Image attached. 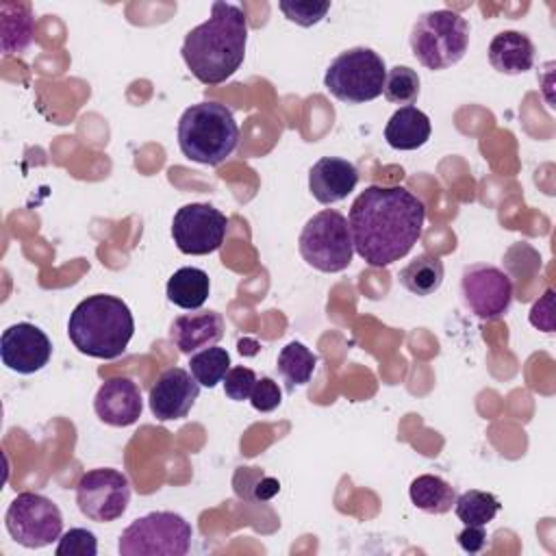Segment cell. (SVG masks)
Segmentation results:
<instances>
[{"mask_svg": "<svg viewBox=\"0 0 556 556\" xmlns=\"http://www.w3.org/2000/svg\"><path fill=\"white\" fill-rule=\"evenodd\" d=\"M248 17L241 7L213 2L211 17L185 35L180 54L189 72L204 85L228 80L245 59Z\"/></svg>", "mask_w": 556, "mask_h": 556, "instance_id": "7a4b0ae2", "label": "cell"}, {"mask_svg": "<svg viewBox=\"0 0 556 556\" xmlns=\"http://www.w3.org/2000/svg\"><path fill=\"white\" fill-rule=\"evenodd\" d=\"M358 185V169L354 163L339 156H321L308 172V191L319 204H334L345 200Z\"/></svg>", "mask_w": 556, "mask_h": 556, "instance_id": "2e32d148", "label": "cell"}, {"mask_svg": "<svg viewBox=\"0 0 556 556\" xmlns=\"http://www.w3.org/2000/svg\"><path fill=\"white\" fill-rule=\"evenodd\" d=\"M76 504L78 510L91 521H115L130 504V482L117 469H91L83 473L76 484Z\"/></svg>", "mask_w": 556, "mask_h": 556, "instance_id": "30bf717a", "label": "cell"}, {"mask_svg": "<svg viewBox=\"0 0 556 556\" xmlns=\"http://www.w3.org/2000/svg\"><path fill=\"white\" fill-rule=\"evenodd\" d=\"M228 217L206 202L180 206L172 219V239L182 254L204 256L222 248Z\"/></svg>", "mask_w": 556, "mask_h": 556, "instance_id": "8fae6325", "label": "cell"}, {"mask_svg": "<svg viewBox=\"0 0 556 556\" xmlns=\"http://www.w3.org/2000/svg\"><path fill=\"white\" fill-rule=\"evenodd\" d=\"M280 402H282V391H280L278 382H274L271 378L256 380V384L250 393V404H252L254 410L271 413L280 406Z\"/></svg>", "mask_w": 556, "mask_h": 556, "instance_id": "4dcf8cb0", "label": "cell"}, {"mask_svg": "<svg viewBox=\"0 0 556 556\" xmlns=\"http://www.w3.org/2000/svg\"><path fill=\"white\" fill-rule=\"evenodd\" d=\"M228 369H230V354L226 352V348L211 345L195 352L189 358L191 376L198 380L200 387H206V389H213L217 382H222Z\"/></svg>", "mask_w": 556, "mask_h": 556, "instance_id": "484cf974", "label": "cell"}, {"mask_svg": "<svg viewBox=\"0 0 556 556\" xmlns=\"http://www.w3.org/2000/svg\"><path fill=\"white\" fill-rule=\"evenodd\" d=\"M469 48L467 20L450 9L421 13L410 28V50L415 59L432 72L456 65Z\"/></svg>", "mask_w": 556, "mask_h": 556, "instance_id": "5b68a950", "label": "cell"}, {"mask_svg": "<svg viewBox=\"0 0 556 556\" xmlns=\"http://www.w3.org/2000/svg\"><path fill=\"white\" fill-rule=\"evenodd\" d=\"M456 541H458V545H460L467 554H478V552H482L484 545H486L484 526H465V530L458 532Z\"/></svg>", "mask_w": 556, "mask_h": 556, "instance_id": "1f68e13d", "label": "cell"}, {"mask_svg": "<svg viewBox=\"0 0 556 556\" xmlns=\"http://www.w3.org/2000/svg\"><path fill=\"white\" fill-rule=\"evenodd\" d=\"M135 332L128 304L115 295L96 293L74 306L67 319V337L80 354L117 358L126 352Z\"/></svg>", "mask_w": 556, "mask_h": 556, "instance_id": "3957f363", "label": "cell"}, {"mask_svg": "<svg viewBox=\"0 0 556 556\" xmlns=\"http://www.w3.org/2000/svg\"><path fill=\"white\" fill-rule=\"evenodd\" d=\"M256 374L250 369V367H230L224 376V393L228 400L232 402H243V400H250V393L256 384Z\"/></svg>", "mask_w": 556, "mask_h": 556, "instance_id": "f546056e", "label": "cell"}, {"mask_svg": "<svg viewBox=\"0 0 556 556\" xmlns=\"http://www.w3.org/2000/svg\"><path fill=\"white\" fill-rule=\"evenodd\" d=\"M426 206L406 187H365L352 202L348 226L354 252L371 267L406 256L424 235Z\"/></svg>", "mask_w": 556, "mask_h": 556, "instance_id": "6da1fadb", "label": "cell"}, {"mask_svg": "<svg viewBox=\"0 0 556 556\" xmlns=\"http://www.w3.org/2000/svg\"><path fill=\"white\" fill-rule=\"evenodd\" d=\"M460 295L476 317L497 319L513 302V280L495 265L473 263L463 269Z\"/></svg>", "mask_w": 556, "mask_h": 556, "instance_id": "7c38bea8", "label": "cell"}, {"mask_svg": "<svg viewBox=\"0 0 556 556\" xmlns=\"http://www.w3.org/2000/svg\"><path fill=\"white\" fill-rule=\"evenodd\" d=\"M443 276V261L430 252H424L400 269V285L415 295H432L439 291Z\"/></svg>", "mask_w": 556, "mask_h": 556, "instance_id": "603a6c76", "label": "cell"}, {"mask_svg": "<svg viewBox=\"0 0 556 556\" xmlns=\"http://www.w3.org/2000/svg\"><path fill=\"white\" fill-rule=\"evenodd\" d=\"M4 526L15 543L28 549H39L61 539L63 515L50 497L24 491L9 504Z\"/></svg>", "mask_w": 556, "mask_h": 556, "instance_id": "9c48e42d", "label": "cell"}, {"mask_svg": "<svg viewBox=\"0 0 556 556\" xmlns=\"http://www.w3.org/2000/svg\"><path fill=\"white\" fill-rule=\"evenodd\" d=\"M191 523L169 510H154L135 519L117 541L122 556H185L191 547Z\"/></svg>", "mask_w": 556, "mask_h": 556, "instance_id": "52a82bcc", "label": "cell"}, {"mask_svg": "<svg viewBox=\"0 0 556 556\" xmlns=\"http://www.w3.org/2000/svg\"><path fill=\"white\" fill-rule=\"evenodd\" d=\"M408 495H410V502L415 504V508H419L428 515L450 513L454 506V500H456L454 486L432 473L417 476L408 486Z\"/></svg>", "mask_w": 556, "mask_h": 556, "instance_id": "7402d4cb", "label": "cell"}, {"mask_svg": "<svg viewBox=\"0 0 556 556\" xmlns=\"http://www.w3.org/2000/svg\"><path fill=\"white\" fill-rule=\"evenodd\" d=\"M384 78L387 67L382 56L371 48L356 46L330 61L324 74V87L345 104H363L382 93Z\"/></svg>", "mask_w": 556, "mask_h": 556, "instance_id": "8992f818", "label": "cell"}, {"mask_svg": "<svg viewBox=\"0 0 556 556\" xmlns=\"http://www.w3.org/2000/svg\"><path fill=\"white\" fill-rule=\"evenodd\" d=\"M250 489H254V495H252V500H261V502H265V500H271L278 491H280V482L278 480H274V478H269V476H258V480L256 482H252V486Z\"/></svg>", "mask_w": 556, "mask_h": 556, "instance_id": "d6a6232c", "label": "cell"}, {"mask_svg": "<svg viewBox=\"0 0 556 556\" xmlns=\"http://www.w3.org/2000/svg\"><path fill=\"white\" fill-rule=\"evenodd\" d=\"M298 248L302 258L317 271H343L354 256L348 217L334 208L315 213L302 228Z\"/></svg>", "mask_w": 556, "mask_h": 556, "instance_id": "ba28073f", "label": "cell"}, {"mask_svg": "<svg viewBox=\"0 0 556 556\" xmlns=\"http://www.w3.org/2000/svg\"><path fill=\"white\" fill-rule=\"evenodd\" d=\"M52 343L48 334L28 321L9 326L0 337V358L4 367L17 374H35L48 365Z\"/></svg>", "mask_w": 556, "mask_h": 556, "instance_id": "4fadbf2b", "label": "cell"}, {"mask_svg": "<svg viewBox=\"0 0 556 556\" xmlns=\"http://www.w3.org/2000/svg\"><path fill=\"white\" fill-rule=\"evenodd\" d=\"M222 337H224V319L215 311L185 313V315H178L169 326V339L182 354L211 348Z\"/></svg>", "mask_w": 556, "mask_h": 556, "instance_id": "e0dca14e", "label": "cell"}, {"mask_svg": "<svg viewBox=\"0 0 556 556\" xmlns=\"http://www.w3.org/2000/svg\"><path fill=\"white\" fill-rule=\"evenodd\" d=\"M208 291H211L208 274L200 267L176 269L165 287L167 300L187 311H198L206 302Z\"/></svg>", "mask_w": 556, "mask_h": 556, "instance_id": "44dd1931", "label": "cell"}, {"mask_svg": "<svg viewBox=\"0 0 556 556\" xmlns=\"http://www.w3.org/2000/svg\"><path fill=\"white\" fill-rule=\"evenodd\" d=\"M317 365V356L300 341H291L287 343L276 361L278 374L282 376V380L287 382V389L293 391L295 387L306 384L313 378Z\"/></svg>", "mask_w": 556, "mask_h": 556, "instance_id": "cb8c5ba5", "label": "cell"}, {"mask_svg": "<svg viewBox=\"0 0 556 556\" xmlns=\"http://www.w3.org/2000/svg\"><path fill=\"white\" fill-rule=\"evenodd\" d=\"M200 395V384L191 371L182 367H169L159 374L150 387V410L159 421H174L189 415Z\"/></svg>", "mask_w": 556, "mask_h": 556, "instance_id": "5bb4252c", "label": "cell"}, {"mask_svg": "<svg viewBox=\"0 0 556 556\" xmlns=\"http://www.w3.org/2000/svg\"><path fill=\"white\" fill-rule=\"evenodd\" d=\"M93 410L100 417V421L109 426H132L143 410V400L137 382L124 376L109 378L106 382H102L93 397Z\"/></svg>", "mask_w": 556, "mask_h": 556, "instance_id": "9a60e30c", "label": "cell"}, {"mask_svg": "<svg viewBox=\"0 0 556 556\" xmlns=\"http://www.w3.org/2000/svg\"><path fill=\"white\" fill-rule=\"evenodd\" d=\"M35 20L30 4L2 2L0 4V48L4 54H20L33 41Z\"/></svg>", "mask_w": 556, "mask_h": 556, "instance_id": "ffe728a7", "label": "cell"}, {"mask_svg": "<svg viewBox=\"0 0 556 556\" xmlns=\"http://www.w3.org/2000/svg\"><path fill=\"white\" fill-rule=\"evenodd\" d=\"M502 504L493 493L469 489L454 500V513L465 526H486L495 519Z\"/></svg>", "mask_w": 556, "mask_h": 556, "instance_id": "d4e9b609", "label": "cell"}, {"mask_svg": "<svg viewBox=\"0 0 556 556\" xmlns=\"http://www.w3.org/2000/svg\"><path fill=\"white\" fill-rule=\"evenodd\" d=\"M419 76L408 65H395L387 72L382 93L393 104L410 106L419 96Z\"/></svg>", "mask_w": 556, "mask_h": 556, "instance_id": "4316f807", "label": "cell"}, {"mask_svg": "<svg viewBox=\"0 0 556 556\" xmlns=\"http://www.w3.org/2000/svg\"><path fill=\"white\" fill-rule=\"evenodd\" d=\"M239 126L226 104L204 100L182 111L178 119L180 152L202 165H219L235 152Z\"/></svg>", "mask_w": 556, "mask_h": 556, "instance_id": "277c9868", "label": "cell"}, {"mask_svg": "<svg viewBox=\"0 0 556 556\" xmlns=\"http://www.w3.org/2000/svg\"><path fill=\"white\" fill-rule=\"evenodd\" d=\"M278 9L282 11V15L298 24V26H313L317 22H321L326 17V13L330 11V2H315V0H282L278 2Z\"/></svg>", "mask_w": 556, "mask_h": 556, "instance_id": "83f0119b", "label": "cell"}, {"mask_svg": "<svg viewBox=\"0 0 556 556\" xmlns=\"http://www.w3.org/2000/svg\"><path fill=\"white\" fill-rule=\"evenodd\" d=\"M430 117L417 106H400L384 126V139L393 150H417L430 139Z\"/></svg>", "mask_w": 556, "mask_h": 556, "instance_id": "d6986e66", "label": "cell"}, {"mask_svg": "<svg viewBox=\"0 0 556 556\" xmlns=\"http://www.w3.org/2000/svg\"><path fill=\"white\" fill-rule=\"evenodd\" d=\"M534 43L519 30H502L489 43V63L500 74H523L534 65Z\"/></svg>", "mask_w": 556, "mask_h": 556, "instance_id": "ac0fdd59", "label": "cell"}, {"mask_svg": "<svg viewBox=\"0 0 556 556\" xmlns=\"http://www.w3.org/2000/svg\"><path fill=\"white\" fill-rule=\"evenodd\" d=\"M54 552H56V556H96L98 541L91 530L70 528L65 534H61Z\"/></svg>", "mask_w": 556, "mask_h": 556, "instance_id": "f1b7e54d", "label": "cell"}]
</instances>
